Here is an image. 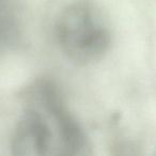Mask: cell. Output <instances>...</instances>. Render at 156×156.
Here are the masks:
<instances>
[{"label": "cell", "mask_w": 156, "mask_h": 156, "mask_svg": "<svg viewBox=\"0 0 156 156\" xmlns=\"http://www.w3.org/2000/svg\"><path fill=\"white\" fill-rule=\"evenodd\" d=\"M22 115L12 137L15 155L86 156L91 143L69 111L58 86L48 78L34 79L20 92Z\"/></svg>", "instance_id": "6da1fadb"}, {"label": "cell", "mask_w": 156, "mask_h": 156, "mask_svg": "<svg viewBox=\"0 0 156 156\" xmlns=\"http://www.w3.org/2000/svg\"><path fill=\"white\" fill-rule=\"evenodd\" d=\"M56 39L72 63L87 66L104 58L112 35L108 18L94 0H74L57 18Z\"/></svg>", "instance_id": "7a4b0ae2"}]
</instances>
